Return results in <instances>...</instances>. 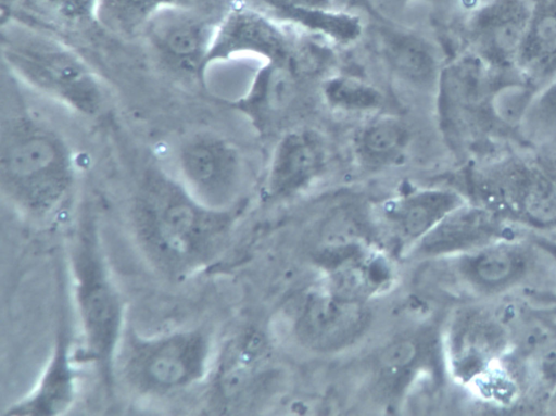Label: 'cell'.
I'll use <instances>...</instances> for the list:
<instances>
[{
	"label": "cell",
	"instance_id": "ac0fdd59",
	"mask_svg": "<svg viewBox=\"0 0 556 416\" xmlns=\"http://www.w3.org/2000/svg\"><path fill=\"white\" fill-rule=\"evenodd\" d=\"M450 188L418 189L384 201L379 217L394 236L404 241L420 240L453 210L466 203Z\"/></svg>",
	"mask_w": 556,
	"mask_h": 416
},
{
	"label": "cell",
	"instance_id": "7402d4cb",
	"mask_svg": "<svg viewBox=\"0 0 556 416\" xmlns=\"http://www.w3.org/2000/svg\"><path fill=\"white\" fill-rule=\"evenodd\" d=\"M517 71L536 88L556 77V0H532Z\"/></svg>",
	"mask_w": 556,
	"mask_h": 416
},
{
	"label": "cell",
	"instance_id": "44dd1931",
	"mask_svg": "<svg viewBox=\"0 0 556 416\" xmlns=\"http://www.w3.org/2000/svg\"><path fill=\"white\" fill-rule=\"evenodd\" d=\"M413 135L407 123L391 113L370 115L354 133L352 150L369 169L397 165L407 156Z\"/></svg>",
	"mask_w": 556,
	"mask_h": 416
},
{
	"label": "cell",
	"instance_id": "8992f818",
	"mask_svg": "<svg viewBox=\"0 0 556 416\" xmlns=\"http://www.w3.org/2000/svg\"><path fill=\"white\" fill-rule=\"evenodd\" d=\"M511 74L491 68L468 51L443 65L435 87V113L448 148L473 151L492 137L507 135L495 116L493 98Z\"/></svg>",
	"mask_w": 556,
	"mask_h": 416
},
{
	"label": "cell",
	"instance_id": "9c48e42d",
	"mask_svg": "<svg viewBox=\"0 0 556 416\" xmlns=\"http://www.w3.org/2000/svg\"><path fill=\"white\" fill-rule=\"evenodd\" d=\"M225 10L217 11L213 2L168 7L156 12L140 34L165 67L204 79L206 58Z\"/></svg>",
	"mask_w": 556,
	"mask_h": 416
},
{
	"label": "cell",
	"instance_id": "3957f363",
	"mask_svg": "<svg viewBox=\"0 0 556 416\" xmlns=\"http://www.w3.org/2000/svg\"><path fill=\"white\" fill-rule=\"evenodd\" d=\"M1 54L10 73L28 88L84 117H96L106 104L105 88L75 50L51 35L8 21Z\"/></svg>",
	"mask_w": 556,
	"mask_h": 416
},
{
	"label": "cell",
	"instance_id": "2e32d148",
	"mask_svg": "<svg viewBox=\"0 0 556 416\" xmlns=\"http://www.w3.org/2000/svg\"><path fill=\"white\" fill-rule=\"evenodd\" d=\"M66 329L61 327L51 356L35 387L11 404L4 415L54 416L71 408L77 396V371Z\"/></svg>",
	"mask_w": 556,
	"mask_h": 416
},
{
	"label": "cell",
	"instance_id": "52a82bcc",
	"mask_svg": "<svg viewBox=\"0 0 556 416\" xmlns=\"http://www.w3.org/2000/svg\"><path fill=\"white\" fill-rule=\"evenodd\" d=\"M468 184L475 203L507 222L535 227L556 224V160L510 154L472 169Z\"/></svg>",
	"mask_w": 556,
	"mask_h": 416
},
{
	"label": "cell",
	"instance_id": "f1b7e54d",
	"mask_svg": "<svg viewBox=\"0 0 556 416\" xmlns=\"http://www.w3.org/2000/svg\"><path fill=\"white\" fill-rule=\"evenodd\" d=\"M372 7L388 17H395L416 3H445L451 0H368Z\"/></svg>",
	"mask_w": 556,
	"mask_h": 416
},
{
	"label": "cell",
	"instance_id": "83f0119b",
	"mask_svg": "<svg viewBox=\"0 0 556 416\" xmlns=\"http://www.w3.org/2000/svg\"><path fill=\"white\" fill-rule=\"evenodd\" d=\"M419 344L412 339H401L386 348L378 358L386 375H396L408 368L418 358Z\"/></svg>",
	"mask_w": 556,
	"mask_h": 416
},
{
	"label": "cell",
	"instance_id": "6da1fadb",
	"mask_svg": "<svg viewBox=\"0 0 556 416\" xmlns=\"http://www.w3.org/2000/svg\"><path fill=\"white\" fill-rule=\"evenodd\" d=\"M232 211L210 209L170 173L149 168L130 204L135 241L160 274L181 280L204 269L224 247Z\"/></svg>",
	"mask_w": 556,
	"mask_h": 416
},
{
	"label": "cell",
	"instance_id": "f546056e",
	"mask_svg": "<svg viewBox=\"0 0 556 416\" xmlns=\"http://www.w3.org/2000/svg\"><path fill=\"white\" fill-rule=\"evenodd\" d=\"M277 12L334 8L333 0H264Z\"/></svg>",
	"mask_w": 556,
	"mask_h": 416
},
{
	"label": "cell",
	"instance_id": "ffe728a7",
	"mask_svg": "<svg viewBox=\"0 0 556 416\" xmlns=\"http://www.w3.org/2000/svg\"><path fill=\"white\" fill-rule=\"evenodd\" d=\"M378 49L387 67L397 78L435 90L444 64L432 42L413 33L386 28L379 31Z\"/></svg>",
	"mask_w": 556,
	"mask_h": 416
},
{
	"label": "cell",
	"instance_id": "ba28073f",
	"mask_svg": "<svg viewBox=\"0 0 556 416\" xmlns=\"http://www.w3.org/2000/svg\"><path fill=\"white\" fill-rule=\"evenodd\" d=\"M172 174L203 205L232 211L243 188L245 166L232 141L212 130H199L177 144Z\"/></svg>",
	"mask_w": 556,
	"mask_h": 416
},
{
	"label": "cell",
	"instance_id": "7c38bea8",
	"mask_svg": "<svg viewBox=\"0 0 556 416\" xmlns=\"http://www.w3.org/2000/svg\"><path fill=\"white\" fill-rule=\"evenodd\" d=\"M293 43L286 29L273 17L248 5H232L225 10L218 22L205 73L216 63L252 54L288 67L294 58Z\"/></svg>",
	"mask_w": 556,
	"mask_h": 416
},
{
	"label": "cell",
	"instance_id": "e0dca14e",
	"mask_svg": "<svg viewBox=\"0 0 556 416\" xmlns=\"http://www.w3.org/2000/svg\"><path fill=\"white\" fill-rule=\"evenodd\" d=\"M532 263V254L525 244L501 238L460 253L456 270L469 287L495 292L525 278Z\"/></svg>",
	"mask_w": 556,
	"mask_h": 416
},
{
	"label": "cell",
	"instance_id": "4dcf8cb0",
	"mask_svg": "<svg viewBox=\"0 0 556 416\" xmlns=\"http://www.w3.org/2000/svg\"><path fill=\"white\" fill-rule=\"evenodd\" d=\"M553 402H554V406L556 407V393L554 395Z\"/></svg>",
	"mask_w": 556,
	"mask_h": 416
},
{
	"label": "cell",
	"instance_id": "cb8c5ba5",
	"mask_svg": "<svg viewBox=\"0 0 556 416\" xmlns=\"http://www.w3.org/2000/svg\"><path fill=\"white\" fill-rule=\"evenodd\" d=\"M324 102L341 113H375L383 103V93L369 81L350 74H336L321 84Z\"/></svg>",
	"mask_w": 556,
	"mask_h": 416
},
{
	"label": "cell",
	"instance_id": "30bf717a",
	"mask_svg": "<svg viewBox=\"0 0 556 416\" xmlns=\"http://www.w3.org/2000/svg\"><path fill=\"white\" fill-rule=\"evenodd\" d=\"M531 11L532 0H486L465 21L466 51L497 72L518 73Z\"/></svg>",
	"mask_w": 556,
	"mask_h": 416
},
{
	"label": "cell",
	"instance_id": "8fae6325",
	"mask_svg": "<svg viewBox=\"0 0 556 416\" xmlns=\"http://www.w3.org/2000/svg\"><path fill=\"white\" fill-rule=\"evenodd\" d=\"M266 356L265 338L254 329L229 339L219 353H215L202 385L208 413L229 414L245 408L260 381Z\"/></svg>",
	"mask_w": 556,
	"mask_h": 416
},
{
	"label": "cell",
	"instance_id": "603a6c76",
	"mask_svg": "<svg viewBox=\"0 0 556 416\" xmlns=\"http://www.w3.org/2000/svg\"><path fill=\"white\" fill-rule=\"evenodd\" d=\"M212 0H99L97 17L103 26L122 36L141 33L160 10L175 5H199Z\"/></svg>",
	"mask_w": 556,
	"mask_h": 416
},
{
	"label": "cell",
	"instance_id": "9a60e30c",
	"mask_svg": "<svg viewBox=\"0 0 556 416\" xmlns=\"http://www.w3.org/2000/svg\"><path fill=\"white\" fill-rule=\"evenodd\" d=\"M506 333L490 314L468 310L453 323L447 341L454 375L463 381L478 378L502 355Z\"/></svg>",
	"mask_w": 556,
	"mask_h": 416
},
{
	"label": "cell",
	"instance_id": "7a4b0ae2",
	"mask_svg": "<svg viewBox=\"0 0 556 416\" xmlns=\"http://www.w3.org/2000/svg\"><path fill=\"white\" fill-rule=\"evenodd\" d=\"M76 178L73 148L51 123L25 111L1 123L0 189L18 213L49 219L66 205Z\"/></svg>",
	"mask_w": 556,
	"mask_h": 416
},
{
	"label": "cell",
	"instance_id": "4fadbf2b",
	"mask_svg": "<svg viewBox=\"0 0 556 416\" xmlns=\"http://www.w3.org/2000/svg\"><path fill=\"white\" fill-rule=\"evenodd\" d=\"M369 324L363 301L328 289L306 295L293 323L299 342L318 352H333L358 339Z\"/></svg>",
	"mask_w": 556,
	"mask_h": 416
},
{
	"label": "cell",
	"instance_id": "4316f807",
	"mask_svg": "<svg viewBox=\"0 0 556 416\" xmlns=\"http://www.w3.org/2000/svg\"><path fill=\"white\" fill-rule=\"evenodd\" d=\"M34 10L54 22L79 25L97 17L99 0H25Z\"/></svg>",
	"mask_w": 556,
	"mask_h": 416
},
{
	"label": "cell",
	"instance_id": "277c9868",
	"mask_svg": "<svg viewBox=\"0 0 556 416\" xmlns=\"http://www.w3.org/2000/svg\"><path fill=\"white\" fill-rule=\"evenodd\" d=\"M214 356L213 339L202 327L153 336L125 330L114 376L139 395L167 398L202 386Z\"/></svg>",
	"mask_w": 556,
	"mask_h": 416
},
{
	"label": "cell",
	"instance_id": "d6986e66",
	"mask_svg": "<svg viewBox=\"0 0 556 416\" xmlns=\"http://www.w3.org/2000/svg\"><path fill=\"white\" fill-rule=\"evenodd\" d=\"M506 223L491 210L466 202L419 240V250L428 255L464 253L503 238Z\"/></svg>",
	"mask_w": 556,
	"mask_h": 416
},
{
	"label": "cell",
	"instance_id": "d4e9b609",
	"mask_svg": "<svg viewBox=\"0 0 556 416\" xmlns=\"http://www.w3.org/2000/svg\"><path fill=\"white\" fill-rule=\"evenodd\" d=\"M278 13L291 23L340 45L354 42L364 29L359 16L336 8L287 10Z\"/></svg>",
	"mask_w": 556,
	"mask_h": 416
},
{
	"label": "cell",
	"instance_id": "484cf974",
	"mask_svg": "<svg viewBox=\"0 0 556 416\" xmlns=\"http://www.w3.org/2000/svg\"><path fill=\"white\" fill-rule=\"evenodd\" d=\"M519 134L531 141L556 136V77L533 94L521 119Z\"/></svg>",
	"mask_w": 556,
	"mask_h": 416
},
{
	"label": "cell",
	"instance_id": "5bb4252c",
	"mask_svg": "<svg viewBox=\"0 0 556 416\" xmlns=\"http://www.w3.org/2000/svg\"><path fill=\"white\" fill-rule=\"evenodd\" d=\"M328 161L327 142L317 130L298 127L286 131L273 152L268 192L287 197L300 191L326 169Z\"/></svg>",
	"mask_w": 556,
	"mask_h": 416
},
{
	"label": "cell",
	"instance_id": "5b68a950",
	"mask_svg": "<svg viewBox=\"0 0 556 416\" xmlns=\"http://www.w3.org/2000/svg\"><path fill=\"white\" fill-rule=\"evenodd\" d=\"M71 270L86 356L110 385L114 379L116 353L126 330L125 310L92 226L83 225L74 235Z\"/></svg>",
	"mask_w": 556,
	"mask_h": 416
}]
</instances>
